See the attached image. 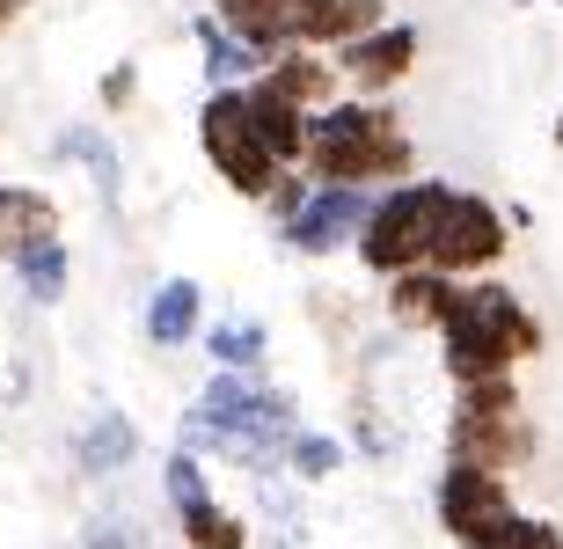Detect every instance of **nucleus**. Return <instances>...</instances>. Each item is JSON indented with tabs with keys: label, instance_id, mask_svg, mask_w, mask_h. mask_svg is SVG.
<instances>
[{
	"label": "nucleus",
	"instance_id": "1",
	"mask_svg": "<svg viewBox=\"0 0 563 549\" xmlns=\"http://www.w3.org/2000/svg\"><path fill=\"white\" fill-rule=\"evenodd\" d=\"M410 162H418V140L402 132L388 96H330L322 110H308V154H300V169L314 184L380 190V184H396V176H410Z\"/></svg>",
	"mask_w": 563,
	"mask_h": 549
},
{
	"label": "nucleus",
	"instance_id": "2",
	"mask_svg": "<svg viewBox=\"0 0 563 549\" xmlns=\"http://www.w3.org/2000/svg\"><path fill=\"white\" fill-rule=\"evenodd\" d=\"M439 338V366L454 381H483V374H512L520 360L542 352V322L505 278H454V308L432 330Z\"/></svg>",
	"mask_w": 563,
	"mask_h": 549
},
{
	"label": "nucleus",
	"instance_id": "3",
	"mask_svg": "<svg viewBox=\"0 0 563 549\" xmlns=\"http://www.w3.org/2000/svg\"><path fill=\"white\" fill-rule=\"evenodd\" d=\"M446 190L454 184H439V176H396V184H380L374 198H366V220H358V234H352V256L374 278H396V272H410V264H424Z\"/></svg>",
	"mask_w": 563,
	"mask_h": 549
},
{
	"label": "nucleus",
	"instance_id": "4",
	"mask_svg": "<svg viewBox=\"0 0 563 549\" xmlns=\"http://www.w3.org/2000/svg\"><path fill=\"white\" fill-rule=\"evenodd\" d=\"M198 147H206L212 176H220L234 198H250V206L272 190V176L286 169V162H272V147H264L256 125H250V81L206 88V103H198Z\"/></svg>",
	"mask_w": 563,
	"mask_h": 549
},
{
	"label": "nucleus",
	"instance_id": "5",
	"mask_svg": "<svg viewBox=\"0 0 563 549\" xmlns=\"http://www.w3.org/2000/svg\"><path fill=\"white\" fill-rule=\"evenodd\" d=\"M505 250H512V220H505L498 198H483V190H446L424 264L446 272V278H483V272L505 264Z\"/></svg>",
	"mask_w": 563,
	"mask_h": 549
},
{
	"label": "nucleus",
	"instance_id": "6",
	"mask_svg": "<svg viewBox=\"0 0 563 549\" xmlns=\"http://www.w3.org/2000/svg\"><path fill=\"white\" fill-rule=\"evenodd\" d=\"M418 52H424V37H418V22H374L366 37H344V44H330V59H336V81L352 88V96H396L410 74H418Z\"/></svg>",
	"mask_w": 563,
	"mask_h": 549
},
{
	"label": "nucleus",
	"instance_id": "7",
	"mask_svg": "<svg viewBox=\"0 0 563 549\" xmlns=\"http://www.w3.org/2000/svg\"><path fill=\"white\" fill-rule=\"evenodd\" d=\"M366 198H374V190H358V184H314L308 206L278 228V242H286L292 256H308V264H330L336 250H352L358 220H366Z\"/></svg>",
	"mask_w": 563,
	"mask_h": 549
},
{
	"label": "nucleus",
	"instance_id": "8",
	"mask_svg": "<svg viewBox=\"0 0 563 549\" xmlns=\"http://www.w3.org/2000/svg\"><path fill=\"white\" fill-rule=\"evenodd\" d=\"M534 447H542V432H534V418L520 410H454L446 418V454H461V462H483V469H527L534 462Z\"/></svg>",
	"mask_w": 563,
	"mask_h": 549
},
{
	"label": "nucleus",
	"instance_id": "9",
	"mask_svg": "<svg viewBox=\"0 0 563 549\" xmlns=\"http://www.w3.org/2000/svg\"><path fill=\"white\" fill-rule=\"evenodd\" d=\"M498 513H512V476L446 454V469H439V528L454 535V542H468V535L490 528Z\"/></svg>",
	"mask_w": 563,
	"mask_h": 549
},
{
	"label": "nucleus",
	"instance_id": "10",
	"mask_svg": "<svg viewBox=\"0 0 563 549\" xmlns=\"http://www.w3.org/2000/svg\"><path fill=\"white\" fill-rule=\"evenodd\" d=\"M256 88H272V96H286L300 110H322L336 96V59L322 44H278L272 59L256 66Z\"/></svg>",
	"mask_w": 563,
	"mask_h": 549
},
{
	"label": "nucleus",
	"instance_id": "11",
	"mask_svg": "<svg viewBox=\"0 0 563 549\" xmlns=\"http://www.w3.org/2000/svg\"><path fill=\"white\" fill-rule=\"evenodd\" d=\"M132 462H140V425H132L118 403L88 410V425L74 432V476L103 484V476H125Z\"/></svg>",
	"mask_w": 563,
	"mask_h": 549
},
{
	"label": "nucleus",
	"instance_id": "12",
	"mask_svg": "<svg viewBox=\"0 0 563 549\" xmlns=\"http://www.w3.org/2000/svg\"><path fill=\"white\" fill-rule=\"evenodd\" d=\"M446 308H454V278L432 272V264H410V272L388 278V322L402 338H432L446 322Z\"/></svg>",
	"mask_w": 563,
	"mask_h": 549
},
{
	"label": "nucleus",
	"instance_id": "13",
	"mask_svg": "<svg viewBox=\"0 0 563 549\" xmlns=\"http://www.w3.org/2000/svg\"><path fill=\"white\" fill-rule=\"evenodd\" d=\"M59 234V206L37 184H0V264H15L22 250H37Z\"/></svg>",
	"mask_w": 563,
	"mask_h": 549
},
{
	"label": "nucleus",
	"instance_id": "14",
	"mask_svg": "<svg viewBox=\"0 0 563 549\" xmlns=\"http://www.w3.org/2000/svg\"><path fill=\"white\" fill-rule=\"evenodd\" d=\"M206 330V294H198V278H162L154 300H146V338L176 352V344H198Z\"/></svg>",
	"mask_w": 563,
	"mask_h": 549
},
{
	"label": "nucleus",
	"instance_id": "15",
	"mask_svg": "<svg viewBox=\"0 0 563 549\" xmlns=\"http://www.w3.org/2000/svg\"><path fill=\"white\" fill-rule=\"evenodd\" d=\"M190 37H198V66H206V88H228V81H256V66H264V52H256L250 37H234L220 15H198L190 22Z\"/></svg>",
	"mask_w": 563,
	"mask_h": 549
},
{
	"label": "nucleus",
	"instance_id": "16",
	"mask_svg": "<svg viewBox=\"0 0 563 549\" xmlns=\"http://www.w3.org/2000/svg\"><path fill=\"white\" fill-rule=\"evenodd\" d=\"M250 125H256V140L272 147V162H286V169L308 154V110L272 96V88H256V81H250Z\"/></svg>",
	"mask_w": 563,
	"mask_h": 549
},
{
	"label": "nucleus",
	"instance_id": "17",
	"mask_svg": "<svg viewBox=\"0 0 563 549\" xmlns=\"http://www.w3.org/2000/svg\"><path fill=\"white\" fill-rule=\"evenodd\" d=\"M176 535H184V549H256V528L234 506H220V491L176 513Z\"/></svg>",
	"mask_w": 563,
	"mask_h": 549
},
{
	"label": "nucleus",
	"instance_id": "18",
	"mask_svg": "<svg viewBox=\"0 0 563 549\" xmlns=\"http://www.w3.org/2000/svg\"><path fill=\"white\" fill-rule=\"evenodd\" d=\"M198 344H206L212 366H234V374H256V366L272 360V330L264 322H242V316H220L198 330Z\"/></svg>",
	"mask_w": 563,
	"mask_h": 549
},
{
	"label": "nucleus",
	"instance_id": "19",
	"mask_svg": "<svg viewBox=\"0 0 563 549\" xmlns=\"http://www.w3.org/2000/svg\"><path fill=\"white\" fill-rule=\"evenodd\" d=\"M15 278H22V300H37V308H59L66 286H74V250H66V234L37 242V250L15 256Z\"/></svg>",
	"mask_w": 563,
	"mask_h": 549
},
{
	"label": "nucleus",
	"instance_id": "20",
	"mask_svg": "<svg viewBox=\"0 0 563 549\" xmlns=\"http://www.w3.org/2000/svg\"><path fill=\"white\" fill-rule=\"evenodd\" d=\"M344 454H352V447L336 440V432H308V425H292V440H286V476H300V484H330L336 469H344Z\"/></svg>",
	"mask_w": 563,
	"mask_h": 549
},
{
	"label": "nucleus",
	"instance_id": "21",
	"mask_svg": "<svg viewBox=\"0 0 563 549\" xmlns=\"http://www.w3.org/2000/svg\"><path fill=\"white\" fill-rule=\"evenodd\" d=\"M198 498H212L206 454H190V447H176V454L162 462V506H168V513H184V506H198Z\"/></svg>",
	"mask_w": 563,
	"mask_h": 549
},
{
	"label": "nucleus",
	"instance_id": "22",
	"mask_svg": "<svg viewBox=\"0 0 563 549\" xmlns=\"http://www.w3.org/2000/svg\"><path fill=\"white\" fill-rule=\"evenodd\" d=\"M374 22H388V0H330L322 8V52L344 44V37H366Z\"/></svg>",
	"mask_w": 563,
	"mask_h": 549
},
{
	"label": "nucleus",
	"instance_id": "23",
	"mask_svg": "<svg viewBox=\"0 0 563 549\" xmlns=\"http://www.w3.org/2000/svg\"><path fill=\"white\" fill-rule=\"evenodd\" d=\"M81 549H146V535L132 528L125 513H96V520L81 528Z\"/></svg>",
	"mask_w": 563,
	"mask_h": 549
},
{
	"label": "nucleus",
	"instance_id": "24",
	"mask_svg": "<svg viewBox=\"0 0 563 549\" xmlns=\"http://www.w3.org/2000/svg\"><path fill=\"white\" fill-rule=\"evenodd\" d=\"M96 96H103V110H132V103H140V66H132V59L103 66V81H96Z\"/></svg>",
	"mask_w": 563,
	"mask_h": 549
},
{
	"label": "nucleus",
	"instance_id": "25",
	"mask_svg": "<svg viewBox=\"0 0 563 549\" xmlns=\"http://www.w3.org/2000/svg\"><path fill=\"white\" fill-rule=\"evenodd\" d=\"M22 8H30V0H0V30H8V22H15Z\"/></svg>",
	"mask_w": 563,
	"mask_h": 549
},
{
	"label": "nucleus",
	"instance_id": "26",
	"mask_svg": "<svg viewBox=\"0 0 563 549\" xmlns=\"http://www.w3.org/2000/svg\"><path fill=\"white\" fill-rule=\"evenodd\" d=\"M549 140H556V147H563V118H556V125H549Z\"/></svg>",
	"mask_w": 563,
	"mask_h": 549
},
{
	"label": "nucleus",
	"instance_id": "27",
	"mask_svg": "<svg viewBox=\"0 0 563 549\" xmlns=\"http://www.w3.org/2000/svg\"><path fill=\"white\" fill-rule=\"evenodd\" d=\"M556 8H563V0H556Z\"/></svg>",
	"mask_w": 563,
	"mask_h": 549
}]
</instances>
